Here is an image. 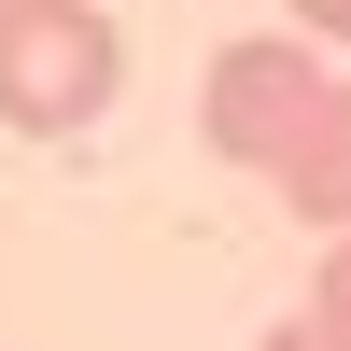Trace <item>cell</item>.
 Returning a JSON list of instances; mask_svg holds the SVG:
<instances>
[{"instance_id": "1", "label": "cell", "mask_w": 351, "mask_h": 351, "mask_svg": "<svg viewBox=\"0 0 351 351\" xmlns=\"http://www.w3.org/2000/svg\"><path fill=\"white\" fill-rule=\"evenodd\" d=\"M112 84H127V28L99 0H0V127L71 141L112 112Z\"/></svg>"}, {"instance_id": "2", "label": "cell", "mask_w": 351, "mask_h": 351, "mask_svg": "<svg viewBox=\"0 0 351 351\" xmlns=\"http://www.w3.org/2000/svg\"><path fill=\"white\" fill-rule=\"evenodd\" d=\"M309 99H324V56L281 28V43H225V56H211L197 127H211V155H225V169H281V141L309 127Z\"/></svg>"}, {"instance_id": "3", "label": "cell", "mask_w": 351, "mask_h": 351, "mask_svg": "<svg viewBox=\"0 0 351 351\" xmlns=\"http://www.w3.org/2000/svg\"><path fill=\"white\" fill-rule=\"evenodd\" d=\"M267 183L295 197V211L324 225V239L351 225V71H324V99H309V127L281 141V169H267Z\"/></svg>"}, {"instance_id": "4", "label": "cell", "mask_w": 351, "mask_h": 351, "mask_svg": "<svg viewBox=\"0 0 351 351\" xmlns=\"http://www.w3.org/2000/svg\"><path fill=\"white\" fill-rule=\"evenodd\" d=\"M309 324H324V337H351V225L324 239V267H309Z\"/></svg>"}, {"instance_id": "5", "label": "cell", "mask_w": 351, "mask_h": 351, "mask_svg": "<svg viewBox=\"0 0 351 351\" xmlns=\"http://www.w3.org/2000/svg\"><path fill=\"white\" fill-rule=\"evenodd\" d=\"M253 351H351V337H324V324H309V309H295V324H267Z\"/></svg>"}, {"instance_id": "6", "label": "cell", "mask_w": 351, "mask_h": 351, "mask_svg": "<svg viewBox=\"0 0 351 351\" xmlns=\"http://www.w3.org/2000/svg\"><path fill=\"white\" fill-rule=\"evenodd\" d=\"M295 28L309 43H351V0H295Z\"/></svg>"}]
</instances>
